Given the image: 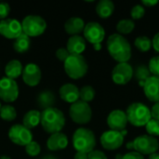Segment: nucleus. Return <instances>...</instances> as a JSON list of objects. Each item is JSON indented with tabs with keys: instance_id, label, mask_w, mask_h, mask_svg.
I'll use <instances>...</instances> for the list:
<instances>
[{
	"instance_id": "f257e3e1",
	"label": "nucleus",
	"mask_w": 159,
	"mask_h": 159,
	"mask_svg": "<svg viewBox=\"0 0 159 159\" xmlns=\"http://www.w3.org/2000/svg\"><path fill=\"white\" fill-rule=\"evenodd\" d=\"M107 49L111 57L118 63L128 62L131 57L129 42L119 34H113L108 37Z\"/></svg>"
},
{
	"instance_id": "f03ea898",
	"label": "nucleus",
	"mask_w": 159,
	"mask_h": 159,
	"mask_svg": "<svg viewBox=\"0 0 159 159\" xmlns=\"http://www.w3.org/2000/svg\"><path fill=\"white\" fill-rule=\"evenodd\" d=\"M40 123L43 129L48 133H58L61 132L65 125V116L61 110L55 107H51L43 110L41 113Z\"/></svg>"
},
{
	"instance_id": "7ed1b4c3",
	"label": "nucleus",
	"mask_w": 159,
	"mask_h": 159,
	"mask_svg": "<svg viewBox=\"0 0 159 159\" xmlns=\"http://www.w3.org/2000/svg\"><path fill=\"white\" fill-rule=\"evenodd\" d=\"M128 122L134 127H143L151 119V110L142 102L131 103L126 111Z\"/></svg>"
},
{
	"instance_id": "20e7f679",
	"label": "nucleus",
	"mask_w": 159,
	"mask_h": 159,
	"mask_svg": "<svg viewBox=\"0 0 159 159\" xmlns=\"http://www.w3.org/2000/svg\"><path fill=\"white\" fill-rule=\"evenodd\" d=\"M73 145L76 152L89 154L96 146V138L93 131L85 128L77 129L73 135Z\"/></svg>"
},
{
	"instance_id": "39448f33",
	"label": "nucleus",
	"mask_w": 159,
	"mask_h": 159,
	"mask_svg": "<svg viewBox=\"0 0 159 159\" xmlns=\"http://www.w3.org/2000/svg\"><path fill=\"white\" fill-rule=\"evenodd\" d=\"M66 75L72 79H79L88 73V63L82 55H70L63 62Z\"/></svg>"
},
{
	"instance_id": "423d86ee",
	"label": "nucleus",
	"mask_w": 159,
	"mask_h": 159,
	"mask_svg": "<svg viewBox=\"0 0 159 159\" xmlns=\"http://www.w3.org/2000/svg\"><path fill=\"white\" fill-rule=\"evenodd\" d=\"M22 33L31 36H38L42 34L47 28L46 20L38 15H28L21 22Z\"/></svg>"
},
{
	"instance_id": "0eeeda50",
	"label": "nucleus",
	"mask_w": 159,
	"mask_h": 159,
	"mask_svg": "<svg viewBox=\"0 0 159 159\" xmlns=\"http://www.w3.org/2000/svg\"><path fill=\"white\" fill-rule=\"evenodd\" d=\"M69 115L72 120L80 125L88 124L92 117V111L88 102L78 100L71 104L69 109Z\"/></svg>"
},
{
	"instance_id": "6e6552de",
	"label": "nucleus",
	"mask_w": 159,
	"mask_h": 159,
	"mask_svg": "<svg viewBox=\"0 0 159 159\" xmlns=\"http://www.w3.org/2000/svg\"><path fill=\"white\" fill-rule=\"evenodd\" d=\"M135 152L141 155H152L157 153L159 148L158 141L150 135H142L133 141Z\"/></svg>"
},
{
	"instance_id": "1a4fd4ad",
	"label": "nucleus",
	"mask_w": 159,
	"mask_h": 159,
	"mask_svg": "<svg viewBox=\"0 0 159 159\" xmlns=\"http://www.w3.org/2000/svg\"><path fill=\"white\" fill-rule=\"evenodd\" d=\"M8 138L13 143L20 146H26L33 142V134L31 130L20 124H16L9 129Z\"/></svg>"
},
{
	"instance_id": "9d476101",
	"label": "nucleus",
	"mask_w": 159,
	"mask_h": 159,
	"mask_svg": "<svg viewBox=\"0 0 159 159\" xmlns=\"http://www.w3.org/2000/svg\"><path fill=\"white\" fill-rule=\"evenodd\" d=\"M19 97V86L17 82L8 77L0 79V99L6 102H13Z\"/></svg>"
},
{
	"instance_id": "9b49d317",
	"label": "nucleus",
	"mask_w": 159,
	"mask_h": 159,
	"mask_svg": "<svg viewBox=\"0 0 159 159\" xmlns=\"http://www.w3.org/2000/svg\"><path fill=\"white\" fill-rule=\"evenodd\" d=\"M133 68L128 62L118 63L112 71V79L116 85H126L133 77Z\"/></svg>"
},
{
	"instance_id": "f8f14e48",
	"label": "nucleus",
	"mask_w": 159,
	"mask_h": 159,
	"mask_svg": "<svg viewBox=\"0 0 159 159\" xmlns=\"http://www.w3.org/2000/svg\"><path fill=\"white\" fill-rule=\"evenodd\" d=\"M22 34L21 22L15 19L0 20V34L7 39H16Z\"/></svg>"
},
{
	"instance_id": "ddd939ff",
	"label": "nucleus",
	"mask_w": 159,
	"mask_h": 159,
	"mask_svg": "<svg viewBox=\"0 0 159 159\" xmlns=\"http://www.w3.org/2000/svg\"><path fill=\"white\" fill-rule=\"evenodd\" d=\"M83 33L84 37L92 45L102 43L105 36V31L103 27L96 21H90L87 23Z\"/></svg>"
},
{
	"instance_id": "4468645a",
	"label": "nucleus",
	"mask_w": 159,
	"mask_h": 159,
	"mask_svg": "<svg viewBox=\"0 0 159 159\" xmlns=\"http://www.w3.org/2000/svg\"><path fill=\"white\" fill-rule=\"evenodd\" d=\"M124 136L119 131L107 130L101 136V143L102 147L109 151H114L122 146Z\"/></svg>"
},
{
	"instance_id": "2eb2a0df",
	"label": "nucleus",
	"mask_w": 159,
	"mask_h": 159,
	"mask_svg": "<svg viewBox=\"0 0 159 159\" xmlns=\"http://www.w3.org/2000/svg\"><path fill=\"white\" fill-rule=\"evenodd\" d=\"M128 124V118L126 112L122 110H114L107 116V125L111 130L122 131L126 129Z\"/></svg>"
},
{
	"instance_id": "dca6fc26",
	"label": "nucleus",
	"mask_w": 159,
	"mask_h": 159,
	"mask_svg": "<svg viewBox=\"0 0 159 159\" xmlns=\"http://www.w3.org/2000/svg\"><path fill=\"white\" fill-rule=\"evenodd\" d=\"M22 80L30 87L37 86L41 80V70L39 66L34 63H28L22 70Z\"/></svg>"
},
{
	"instance_id": "f3484780",
	"label": "nucleus",
	"mask_w": 159,
	"mask_h": 159,
	"mask_svg": "<svg viewBox=\"0 0 159 159\" xmlns=\"http://www.w3.org/2000/svg\"><path fill=\"white\" fill-rule=\"evenodd\" d=\"M143 92L147 99L153 102H159V76L151 75L143 85Z\"/></svg>"
},
{
	"instance_id": "a211bd4d",
	"label": "nucleus",
	"mask_w": 159,
	"mask_h": 159,
	"mask_svg": "<svg viewBox=\"0 0 159 159\" xmlns=\"http://www.w3.org/2000/svg\"><path fill=\"white\" fill-rule=\"evenodd\" d=\"M59 93L61 99L69 103H74L79 99V89L74 84H64L61 87Z\"/></svg>"
},
{
	"instance_id": "6ab92c4d",
	"label": "nucleus",
	"mask_w": 159,
	"mask_h": 159,
	"mask_svg": "<svg viewBox=\"0 0 159 159\" xmlns=\"http://www.w3.org/2000/svg\"><path fill=\"white\" fill-rule=\"evenodd\" d=\"M66 47L70 55H81L86 49V40L80 35H72L69 37Z\"/></svg>"
},
{
	"instance_id": "aec40b11",
	"label": "nucleus",
	"mask_w": 159,
	"mask_h": 159,
	"mask_svg": "<svg viewBox=\"0 0 159 159\" xmlns=\"http://www.w3.org/2000/svg\"><path fill=\"white\" fill-rule=\"evenodd\" d=\"M68 145V138L61 132L51 134L47 142V146L50 151L63 150Z\"/></svg>"
},
{
	"instance_id": "412c9836",
	"label": "nucleus",
	"mask_w": 159,
	"mask_h": 159,
	"mask_svg": "<svg viewBox=\"0 0 159 159\" xmlns=\"http://www.w3.org/2000/svg\"><path fill=\"white\" fill-rule=\"evenodd\" d=\"M85 22L79 17H72L64 23V30L67 34L72 35H78L85 29Z\"/></svg>"
},
{
	"instance_id": "4be33fe9",
	"label": "nucleus",
	"mask_w": 159,
	"mask_h": 159,
	"mask_svg": "<svg viewBox=\"0 0 159 159\" xmlns=\"http://www.w3.org/2000/svg\"><path fill=\"white\" fill-rule=\"evenodd\" d=\"M36 101H37L38 106L42 108L43 110H46V109L53 107L56 102V98H55L54 93L51 92L50 90H44L38 94Z\"/></svg>"
},
{
	"instance_id": "5701e85b",
	"label": "nucleus",
	"mask_w": 159,
	"mask_h": 159,
	"mask_svg": "<svg viewBox=\"0 0 159 159\" xmlns=\"http://www.w3.org/2000/svg\"><path fill=\"white\" fill-rule=\"evenodd\" d=\"M115 11V4L111 0H101L96 6V12L100 18L107 19Z\"/></svg>"
},
{
	"instance_id": "b1692460",
	"label": "nucleus",
	"mask_w": 159,
	"mask_h": 159,
	"mask_svg": "<svg viewBox=\"0 0 159 159\" xmlns=\"http://www.w3.org/2000/svg\"><path fill=\"white\" fill-rule=\"evenodd\" d=\"M22 65L18 60H11L5 67V74L7 77L15 80L22 74Z\"/></svg>"
},
{
	"instance_id": "393cba45",
	"label": "nucleus",
	"mask_w": 159,
	"mask_h": 159,
	"mask_svg": "<svg viewBox=\"0 0 159 159\" xmlns=\"http://www.w3.org/2000/svg\"><path fill=\"white\" fill-rule=\"evenodd\" d=\"M41 121V113L37 110H30L28 111L22 119V125L27 129H31L35 128Z\"/></svg>"
},
{
	"instance_id": "a878e982",
	"label": "nucleus",
	"mask_w": 159,
	"mask_h": 159,
	"mask_svg": "<svg viewBox=\"0 0 159 159\" xmlns=\"http://www.w3.org/2000/svg\"><path fill=\"white\" fill-rule=\"evenodd\" d=\"M30 45H31L30 37L22 33L20 36H18L14 40L13 48L18 53H24L30 48Z\"/></svg>"
},
{
	"instance_id": "bb28decb",
	"label": "nucleus",
	"mask_w": 159,
	"mask_h": 159,
	"mask_svg": "<svg viewBox=\"0 0 159 159\" xmlns=\"http://www.w3.org/2000/svg\"><path fill=\"white\" fill-rule=\"evenodd\" d=\"M133 76L137 81H139L140 86L143 88L144 82L151 76V73L149 71V68L145 65H140L138 66L135 71L133 72Z\"/></svg>"
},
{
	"instance_id": "cd10ccee",
	"label": "nucleus",
	"mask_w": 159,
	"mask_h": 159,
	"mask_svg": "<svg viewBox=\"0 0 159 159\" xmlns=\"http://www.w3.org/2000/svg\"><path fill=\"white\" fill-rule=\"evenodd\" d=\"M135 28V23L132 20L124 19L117 22L116 24V30L119 34H130Z\"/></svg>"
},
{
	"instance_id": "c85d7f7f",
	"label": "nucleus",
	"mask_w": 159,
	"mask_h": 159,
	"mask_svg": "<svg viewBox=\"0 0 159 159\" xmlns=\"http://www.w3.org/2000/svg\"><path fill=\"white\" fill-rule=\"evenodd\" d=\"M134 45L136 48L140 50L141 52H147L153 47L152 40L148 36H145V35H141L137 37L134 41Z\"/></svg>"
},
{
	"instance_id": "c756f323",
	"label": "nucleus",
	"mask_w": 159,
	"mask_h": 159,
	"mask_svg": "<svg viewBox=\"0 0 159 159\" xmlns=\"http://www.w3.org/2000/svg\"><path fill=\"white\" fill-rule=\"evenodd\" d=\"M17 116V112L16 109L9 105L6 104L3 105L0 109V117L5 120V121H13Z\"/></svg>"
},
{
	"instance_id": "7c9ffc66",
	"label": "nucleus",
	"mask_w": 159,
	"mask_h": 159,
	"mask_svg": "<svg viewBox=\"0 0 159 159\" xmlns=\"http://www.w3.org/2000/svg\"><path fill=\"white\" fill-rule=\"evenodd\" d=\"M95 97V89L91 86H85L79 89V98L82 102H89Z\"/></svg>"
},
{
	"instance_id": "2f4dec72",
	"label": "nucleus",
	"mask_w": 159,
	"mask_h": 159,
	"mask_svg": "<svg viewBox=\"0 0 159 159\" xmlns=\"http://www.w3.org/2000/svg\"><path fill=\"white\" fill-rule=\"evenodd\" d=\"M146 131L148 135L156 137L159 136V121L152 118L146 125H145Z\"/></svg>"
},
{
	"instance_id": "473e14b6",
	"label": "nucleus",
	"mask_w": 159,
	"mask_h": 159,
	"mask_svg": "<svg viewBox=\"0 0 159 159\" xmlns=\"http://www.w3.org/2000/svg\"><path fill=\"white\" fill-rule=\"evenodd\" d=\"M25 151L27 153L28 156L30 157H36L40 154L41 148L40 145L36 143V142H31L29 144H27L25 146Z\"/></svg>"
},
{
	"instance_id": "72a5a7b5",
	"label": "nucleus",
	"mask_w": 159,
	"mask_h": 159,
	"mask_svg": "<svg viewBox=\"0 0 159 159\" xmlns=\"http://www.w3.org/2000/svg\"><path fill=\"white\" fill-rule=\"evenodd\" d=\"M145 14V8L143 5H135L130 11V15L133 20H140Z\"/></svg>"
},
{
	"instance_id": "f704fd0d",
	"label": "nucleus",
	"mask_w": 159,
	"mask_h": 159,
	"mask_svg": "<svg viewBox=\"0 0 159 159\" xmlns=\"http://www.w3.org/2000/svg\"><path fill=\"white\" fill-rule=\"evenodd\" d=\"M149 71L153 75L159 76V56L153 57L149 61Z\"/></svg>"
},
{
	"instance_id": "c9c22d12",
	"label": "nucleus",
	"mask_w": 159,
	"mask_h": 159,
	"mask_svg": "<svg viewBox=\"0 0 159 159\" xmlns=\"http://www.w3.org/2000/svg\"><path fill=\"white\" fill-rule=\"evenodd\" d=\"M9 12H10L9 4L6 2H0V20H2L7 19Z\"/></svg>"
},
{
	"instance_id": "e433bc0d",
	"label": "nucleus",
	"mask_w": 159,
	"mask_h": 159,
	"mask_svg": "<svg viewBox=\"0 0 159 159\" xmlns=\"http://www.w3.org/2000/svg\"><path fill=\"white\" fill-rule=\"evenodd\" d=\"M70 56V53L68 52V50L66 48H61L56 51V57L60 61H65L67 60V58Z\"/></svg>"
},
{
	"instance_id": "4c0bfd02",
	"label": "nucleus",
	"mask_w": 159,
	"mask_h": 159,
	"mask_svg": "<svg viewBox=\"0 0 159 159\" xmlns=\"http://www.w3.org/2000/svg\"><path fill=\"white\" fill-rule=\"evenodd\" d=\"M89 159H107V157L105 154L99 150H93L90 153L88 154Z\"/></svg>"
},
{
	"instance_id": "58836bf2",
	"label": "nucleus",
	"mask_w": 159,
	"mask_h": 159,
	"mask_svg": "<svg viewBox=\"0 0 159 159\" xmlns=\"http://www.w3.org/2000/svg\"><path fill=\"white\" fill-rule=\"evenodd\" d=\"M122 159H144V157L143 155L134 151V152H129V153L124 155Z\"/></svg>"
},
{
	"instance_id": "ea45409f",
	"label": "nucleus",
	"mask_w": 159,
	"mask_h": 159,
	"mask_svg": "<svg viewBox=\"0 0 159 159\" xmlns=\"http://www.w3.org/2000/svg\"><path fill=\"white\" fill-rule=\"evenodd\" d=\"M151 116H152V118L159 121V102H156L153 105V107L151 109Z\"/></svg>"
},
{
	"instance_id": "a19ab883",
	"label": "nucleus",
	"mask_w": 159,
	"mask_h": 159,
	"mask_svg": "<svg viewBox=\"0 0 159 159\" xmlns=\"http://www.w3.org/2000/svg\"><path fill=\"white\" fill-rule=\"evenodd\" d=\"M152 45H153L154 49H155L157 52H159V33H157V34L154 36V38H153V40H152Z\"/></svg>"
},
{
	"instance_id": "79ce46f5",
	"label": "nucleus",
	"mask_w": 159,
	"mask_h": 159,
	"mask_svg": "<svg viewBox=\"0 0 159 159\" xmlns=\"http://www.w3.org/2000/svg\"><path fill=\"white\" fill-rule=\"evenodd\" d=\"M157 3H158L157 0H143L142 1V4L147 7H152L156 6Z\"/></svg>"
},
{
	"instance_id": "37998d69",
	"label": "nucleus",
	"mask_w": 159,
	"mask_h": 159,
	"mask_svg": "<svg viewBox=\"0 0 159 159\" xmlns=\"http://www.w3.org/2000/svg\"><path fill=\"white\" fill-rule=\"evenodd\" d=\"M74 159H89V157H88V154H86V153L76 152Z\"/></svg>"
},
{
	"instance_id": "c03bdc74",
	"label": "nucleus",
	"mask_w": 159,
	"mask_h": 159,
	"mask_svg": "<svg viewBox=\"0 0 159 159\" xmlns=\"http://www.w3.org/2000/svg\"><path fill=\"white\" fill-rule=\"evenodd\" d=\"M126 147H127V149H129V150H134L133 141H132V142H129V143L126 144Z\"/></svg>"
},
{
	"instance_id": "a18cd8bd",
	"label": "nucleus",
	"mask_w": 159,
	"mask_h": 159,
	"mask_svg": "<svg viewBox=\"0 0 159 159\" xmlns=\"http://www.w3.org/2000/svg\"><path fill=\"white\" fill-rule=\"evenodd\" d=\"M93 48L97 51L101 50L102 49V43H98V44H94L93 45Z\"/></svg>"
},
{
	"instance_id": "49530a36",
	"label": "nucleus",
	"mask_w": 159,
	"mask_h": 159,
	"mask_svg": "<svg viewBox=\"0 0 159 159\" xmlns=\"http://www.w3.org/2000/svg\"><path fill=\"white\" fill-rule=\"evenodd\" d=\"M148 159H159V154H157V153L152 154V155L149 156Z\"/></svg>"
},
{
	"instance_id": "de8ad7c7",
	"label": "nucleus",
	"mask_w": 159,
	"mask_h": 159,
	"mask_svg": "<svg viewBox=\"0 0 159 159\" xmlns=\"http://www.w3.org/2000/svg\"><path fill=\"white\" fill-rule=\"evenodd\" d=\"M43 159H56L53 156H47V157H45Z\"/></svg>"
},
{
	"instance_id": "09e8293b",
	"label": "nucleus",
	"mask_w": 159,
	"mask_h": 159,
	"mask_svg": "<svg viewBox=\"0 0 159 159\" xmlns=\"http://www.w3.org/2000/svg\"><path fill=\"white\" fill-rule=\"evenodd\" d=\"M122 157H123V156L120 155V154H118V155L116 156V159H122Z\"/></svg>"
},
{
	"instance_id": "8fccbe9b",
	"label": "nucleus",
	"mask_w": 159,
	"mask_h": 159,
	"mask_svg": "<svg viewBox=\"0 0 159 159\" xmlns=\"http://www.w3.org/2000/svg\"><path fill=\"white\" fill-rule=\"evenodd\" d=\"M1 107H2V105H1V102H0V109H1Z\"/></svg>"
}]
</instances>
